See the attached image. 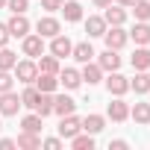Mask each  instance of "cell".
I'll list each match as a JSON object with an SVG mask.
<instances>
[{"label":"cell","mask_w":150,"mask_h":150,"mask_svg":"<svg viewBox=\"0 0 150 150\" xmlns=\"http://www.w3.org/2000/svg\"><path fill=\"white\" fill-rule=\"evenodd\" d=\"M129 144L124 141V138H115V141H109V150H127Z\"/></svg>","instance_id":"cell-38"},{"label":"cell","mask_w":150,"mask_h":150,"mask_svg":"<svg viewBox=\"0 0 150 150\" xmlns=\"http://www.w3.org/2000/svg\"><path fill=\"white\" fill-rule=\"evenodd\" d=\"M0 129H3V121H0Z\"/></svg>","instance_id":"cell-43"},{"label":"cell","mask_w":150,"mask_h":150,"mask_svg":"<svg viewBox=\"0 0 150 150\" xmlns=\"http://www.w3.org/2000/svg\"><path fill=\"white\" fill-rule=\"evenodd\" d=\"M115 3H118V6H124V9H127V6H132V3H135V0H115Z\"/></svg>","instance_id":"cell-41"},{"label":"cell","mask_w":150,"mask_h":150,"mask_svg":"<svg viewBox=\"0 0 150 150\" xmlns=\"http://www.w3.org/2000/svg\"><path fill=\"white\" fill-rule=\"evenodd\" d=\"M41 144H44L47 150H59V147H62V138H44Z\"/></svg>","instance_id":"cell-37"},{"label":"cell","mask_w":150,"mask_h":150,"mask_svg":"<svg viewBox=\"0 0 150 150\" xmlns=\"http://www.w3.org/2000/svg\"><path fill=\"white\" fill-rule=\"evenodd\" d=\"M147 71H150V68H147Z\"/></svg>","instance_id":"cell-44"},{"label":"cell","mask_w":150,"mask_h":150,"mask_svg":"<svg viewBox=\"0 0 150 150\" xmlns=\"http://www.w3.org/2000/svg\"><path fill=\"white\" fill-rule=\"evenodd\" d=\"M6 27H9V35H12V38H24V35L30 33V21H27V15H12V18L6 21Z\"/></svg>","instance_id":"cell-9"},{"label":"cell","mask_w":150,"mask_h":150,"mask_svg":"<svg viewBox=\"0 0 150 150\" xmlns=\"http://www.w3.org/2000/svg\"><path fill=\"white\" fill-rule=\"evenodd\" d=\"M97 65H100L103 71H118V68H121V56H118V50H112V47H106V50L100 53V59H97Z\"/></svg>","instance_id":"cell-13"},{"label":"cell","mask_w":150,"mask_h":150,"mask_svg":"<svg viewBox=\"0 0 150 150\" xmlns=\"http://www.w3.org/2000/svg\"><path fill=\"white\" fill-rule=\"evenodd\" d=\"M62 15H65L68 24L83 21V3H77V0H68V3H62Z\"/></svg>","instance_id":"cell-17"},{"label":"cell","mask_w":150,"mask_h":150,"mask_svg":"<svg viewBox=\"0 0 150 150\" xmlns=\"http://www.w3.org/2000/svg\"><path fill=\"white\" fill-rule=\"evenodd\" d=\"M12 147H18L12 138H0V150H12Z\"/></svg>","instance_id":"cell-39"},{"label":"cell","mask_w":150,"mask_h":150,"mask_svg":"<svg viewBox=\"0 0 150 150\" xmlns=\"http://www.w3.org/2000/svg\"><path fill=\"white\" fill-rule=\"evenodd\" d=\"M15 62H18V56H15L12 50L0 47V71H12V68H15Z\"/></svg>","instance_id":"cell-32"},{"label":"cell","mask_w":150,"mask_h":150,"mask_svg":"<svg viewBox=\"0 0 150 150\" xmlns=\"http://www.w3.org/2000/svg\"><path fill=\"white\" fill-rule=\"evenodd\" d=\"M103 18H106V24H109V27H124V21H127V9H124V6H112V3H109Z\"/></svg>","instance_id":"cell-18"},{"label":"cell","mask_w":150,"mask_h":150,"mask_svg":"<svg viewBox=\"0 0 150 150\" xmlns=\"http://www.w3.org/2000/svg\"><path fill=\"white\" fill-rule=\"evenodd\" d=\"M80 129H83V121L77 115H62V124H59V135L62 138H74Z\"/></svg>","instance_id":"cell-8"},{"label":"cell","mask_w":150,"mask_h":150,"mask_svg":"<svg viewBox=\"0 0 150 150\" xmlns=\"http://www.w3.org/2000/svg\"><path fill=\"white\" fill-rule=\"evenodd\" d=\"M35 115H41V118H47V115H53V94L50 91H41L38 94V103H35V109H33Z\"/></svg>","instance_id":"cell-23"},{"label":"cell","mask_w":150,"mask_h":150,"mask_svg":"<svg viewBox=\"0 0 150 150\" xmlns=\"http://www.w3.org/2000/svg\"><path fill=\"white\" fill-rule=\"evenodd\" d=\"M106 115H109L115 124H121V121H127V118H129V106H127L121 97H115V100L106 106Z\"/></svg>","instance_id":"cell-10"},{"label":"cell","mask_w":150,"mask_h":150,"mask_svg":"<svg viewBox=\"0 0 150 150\" xmlns=\"http://www.w3.org/2000/svg\"><path fill=\"white\" fill-rule=\"evenodd\" d=\"M38 71H44V74H59V59L50 53V56H38Z\"/></svg>","instance_id":"cell-28"},{"label":"cell","mask_w":150,"mask_h":150,"mask_svg":"<svg viewBox=\"0 0 150 150\" xmlns=\"http://www.w3.org/2000/svg\"><path fill=\"white\" fill-rule=\"evenodd\" d=\"M71 50H74V44H71V38L68 35H53L50 38V53L56 56V59H65V56H71Z\"/></svg>","instance_id":"cell-7"},{"label":"cell","mask_w":150,"mask_h":150,"mask_svg":"<svg viewBox=\"0 0 150 150\" xmlns=\"http://www.w3.org/2000/svg\"><path fill=\"white\" fill-rule=\"evenodd\" d=\"M129 9H132L135 21H150V0H135Z\"/></svg>","instance_id":"cell-29"},{"label":"cell","mask_w":150,"mask_h":150,"mask_svg":"<svg viewBox=\"0 0 150 150\" xmlns=\"http://www.w3.org/2000/svg\"><path fill=\"white\" fill-rule=\"evenodd\" d=\"M129 38H132L138 47H147V44H150V24H147V21H138V24L132 27Z\"/></svg>","instance_id":"cell-14"},{"label":"cell","mask_w":150,"mask_h":150,"mask_svg":"<svg viewBox=\"0 0 150 150\" xmlns=\"http://www.w3.org/2000/svg\"><path fill=\"white\" fill-rule=\"evenodd\" d=\"M12 86H15V77L9 71H0V94L3 91H12Z\"/></svg>","instance_id":"cell-34"},{"label":"cell","mask_w":150,"mask_h":150,"mask_svg":"<svg viewBox=\"0 0 150 150\" xmlns=\"http://www.w3.org/2000/svg\"><path fill=\"white\" fill-rule=\"evenodd\" d=\"M91 3H94V6H97V9H106V6H109V3H112V0H91Z\"/></svg>","instance_id":"cell-40"},{"label":"cell","mask_w":150,"mask_h":150,"mask_svg":"<svg viewBox=\"0 0 150 150\" xmlns=\"http://www.w3.org/2000/svg\"><path fill=\"white\" fill-rule=\"evenodd\" d=\"M41 115H27V118H21V129H27V132H41Z\"/></svg>","instance_id":"cell-31"},{"label":"cell","mask_w":150,"mask_h":150,"mask_svg":"<svg viewBox=\"0 0 150 150\" xmlns=\"http://www.w3.org/2000/svg\"><path fill=\"white\" fill-rule=\"evenodd\" d=\"M18 109H21V97L15 91H3V94H0V115H3V118H15Z\"/></svg>","instance_id":"cell-4"},{"label":"cell","mask_w":150,"mask_h":150,"mask_svg":"<svg viewBox=\"0 0 150 150\" xmlns=\"http://www.w3.org/2000/svg\"><path fill=\"white\" fill-rule=\"evenodd\" d=\"M6 6H9V12H12V15H27L30 0H6Z\"/></svg>","instance_id":"cell-33"},{"label":"cell","mask_w":150,"mask_h":150,"mask_svg":"<svg viewBox=\"0 0 150 150\" xmlns=\"http://www.w3.org/2000/svg\"><path fill=\"white\" fill-rule=\"evenodd\" d=\"M132 68H135V71H147V68H150V50H147V47H135V53H132Z\"/></svg>","instance_id":"cell-25"},{"label":"cell","mask_w":150,"mask_h":150,"mask_svg":"<svg viewBox=\"0 0 150 150\" xmlns=\"http://www.w3.org/2000/svg\"><path fill=\"white\" fill-rule=\"evenodd\" d=\"M56 86H59V74H44V71H38V77H35V88L38 91H56Z\"/></svg>","instance_id":"cell-15"},{"label":"cell","mask_w":150,"mask_h":150,"mask_svg":"<svg viewBox=\"0 0 150 150\" xmlns=\"http://www.w3.org/2000/svg\"><path fill=\"white\" fill-rule=\"evenodd\" d=\"M59 83H62L65 88H80V86H83V77H80L77 68H65V71L59 74Z\"/></svg>","instance_id":"cell-21"},{"label":"cell","mask_w":150,"mask_h":150,"mask_svg":"<svg viewBox=\"0 0 150 150\" xmlns=\"http://www.w3.org/2000/svg\"><path fill=\"white\" fill-rule=\"evenodd\" d=\"M106 18H100V15H91L88 21H86V33H88V38H103V33H106Z\"/></svg>","instance_id":"cell-12"},{"label":"cell","mask_w":150,"mask_h":150,"mask_svg":"<svg viewBox=\"0 0 150 150\" xmlns=\"http://www.w3.org/2000/svg\"><path fill=\"white\" fill-rule=\"evenodd\" d=\"M9 38H12V35H9V27H6V24H0V47H6Z\"/></svg>","instance_id":"cell-36"},{"label":"cell","mask_w":150,"mask_h":150,"mask_svg":"<svg viewBox=\"0 0 150 150\" xmlns=\"http://www.w3.org/2000/svg\"><path fill=\"white\" fill-rule=\"evenodd\" d=\"M83 83H88V86H97L100 80H103V68L100 65H94V62H86V68H83Z\"/></svg>","instance_id":"cell-20"},{"label":"cell","mask_w":150,"mask_h":150,"mask_svg":"<svg viewBox=\"0 0 150 150\" xmlns=\"http://www.w3.org/2000/svg\"><path fill=\"white\" fill-rule=\"evenodd\" d=\"M129 88H132L135 94H147V91H150V74H147V71H138L135 77L129 80Z\"/></svg>","instance_id":"cell-22"},{"label":"cell","mask_w":150,"mask_h":150,"mask_svg":"<svg viewBox=\"0 0 150 150\" xmlns=\"http://www.w3.org/2000/svg\"><path fill=\"white\" fill-rule=\"evenodd\" d=\"M15 144L24 147V150H35V147H41V138H38V132H27V129H21V135L15 138Z\"/></svg>","instance_id":"cell-24"},{"label":"cell","mask_w":150,"mask_h":150,"mask_svg":"<svg viewBox=\"0 0 150 150\" xmlns=\"http://www.w3.org/2000/svg\"><path fill=\"white\" fill-rule=\"evenodd\" d=\"M106 91H109L112 97H124V94L129 91V80L124 77V74H118V71H109V77H106Z\"/></svg>","instance_id":"cell-2"},{"label":"cell","mask_w":150,"mask_h":150,"mask_svg":"<svg viewBox=\"0 0 150 150\" xmlns=\"http://www.w3.org/2000/svg\"><path fill=\"white\" fill-rule=\"evenodd\" d=\"M35 30H38V35H41V38H53V35H59V33H62V24H59L56 18L44 15V18H38Z\"/></svg>","instance_id":"cell-6"},{"label":"cell","mask_w":150,"mask_h":150,"mask_svg":"<svg viewBox=\"0 0 150 150\" xmlns=\"http://www.w3.org/2000/svg\"><path fill=\"white\" fill-rule=\"evenodd\" d=\"M103 127H106V118L103 115H86L83 118V132H91V135H97V132H103Z\"/></svg>","instance_id":"cell-19"},{"label":"cell","mask_w":150,"mask_h":150,"mask_svg":"<svg viewBox=\"0 0 150 150\" xmlns=\"http://www.w3.org/2000/svg\"><path fill=\"white\" fill-rule=\"evenodd\" d=\"M103 38H106V47H112V50H121V47L129 41V33H124L121 27H106Z\"/></svg>","instance_id":"cell-5"},{"label":"cell","mask_w":150,"mask_h":150,"mask_svg":"<svg viewBox=\"0 0 150 150\" xmlns=\"http://www.w3.org/2000/svg\"><path fill=\"white\" fill-rule=\"evenodd\" d=\"M71 147H74V150H94V135H91V132H86V135L77 132V135L71 138Z\"/></svg>","instance_id":"cell-27"},{"label":"cell","mask_w":150,"mask_h":150,"mask_svg":"<svg viewBox=\"0 0 150 150\" xmlns=\"http://www.w3.org/2000/svg\"><path fill=\"white\" fill-rule=\"evenodd\" d=\"M38 88H33V83L24 88V94H21V106H27V109H35V103H38Z\"/></svg>","instance_id":"cell-30"},{"label":"cell","mask_w":150,"mask_h":150,"mask_svg":"<svg viewBox=\"0 0 150 150\" xmlns=\"http://www.w3.org/2000/svg\"><path fill=\"white\" fill-rule=\"evenodd\" d=\"M53 112L62 118V115H74L77 112V103H74V97H68V94H59V97H53Z\"/></svg>","instance_id":"cell-11"},{"label":"cell","mask_w":150,"mask_h":150,"mask_svg":"<svg viewBox=\"0 0 150 150\" xmlns=\"http://www.w3.org/2000/svg\"><path fill=\"white\" fill-rule=\"evenodd\" d=\"M71 56L77 59L80 65H86V62H91L97 53H94V47L88 44V41H80V44H74V50H71Z\"/></svg>","instance_id":"cell-16"},{"label":"cell","mask_w":150,"mask_h":150,"mask_svg":"<svg viewBox=\"0 0 150 150\" xmlns=\"http://www.w3.org/2000/svg\"><path fill=\"white\" fill-rule=\"evenodd\" d=\"M3 6H6V0H0V9H3Z\"/></svg>","instance_id":"cell-42"},{"label":"cell","mask_w":150,"mask_h":150,"mask_svg":"<svg viewBox=\"0 0 150 150\" xmlns=\"http://www.w3.org/2000/svg\"><path fill=\"white\" fill-rule=\"evenodd\" d=\"M15 80L18 83H24V86H30V83H35V77H38V65L33 62V59H24V62H15Z\"/></svg>","instance_id":"cell-1"},{"label":"cell","mask_w":150,"mask_h":150,"mask_svg":"<svg viewBox=\"0 0 150 150\" xmlns=\"http://www.w3.org/2000/svg\"><path fill=\"white\" fill-rule=\"evenodd\" d=\"M129 118L135 124H150V103H135L129 109Z\"/></svg>","instance_id":"cell-26"},{"label":"cell","mask_w":150,"mask_h":150,"mask_svg":"<svg viewBox=\"0 0 150 150\" xmlns=\"http://www.w3.org/2000/svg\"><path fill=\"white\" fill-rule=\"evenodd\" d=\"M62 3H65V0H41V9L56 12V9H62Z\"/></svg>","instance_id":"cell-35"},{"label":"cell","mask_w":150,"mask_h":150,"mask_svg":"<svg viewBox=\"0 0 150 150\" xmlns=\"http://www.w3.org/2000/svg\"><path fill=\"white\" fill-rule=\"evenodd\" d=\"M21 50H24V56L38 59V56L44 53V38H41L38 33H35V35H30V33H27V35L21 38Z\"/></svg>","instance_id":"cell-3"}]
</instances>
